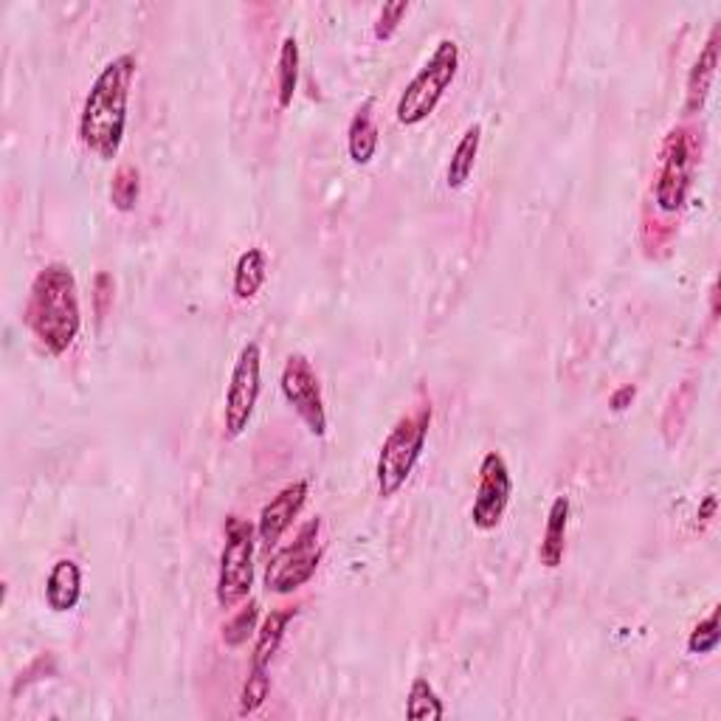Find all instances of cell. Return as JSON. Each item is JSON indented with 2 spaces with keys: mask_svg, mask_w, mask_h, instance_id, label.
I'll list each match as a JSON object with an SVG mask.
<instances>
[{
  "mask_svg": "<svg viewBox=\"0 0 721 721\" xmlns=\"http://www.w3.org/2000/svg\"><path fill=\"white\" fill-rule=\"evenodd\" d=\"M459 71V45L454 40H440L426 65L412 77L406 91L398 99V122L404 128H417L437 111L440 99L454 85Z\"/></svg>",
  "mask_w": 721,
  "mask_h": 721,
  "instance_id": "obj_4",
  "label": "cell"
},
{
  "mask_svg": "<svg viewBox=\"0 0 721 721\" xmlns=\"http://www.w3.org/2000/svg\"><path fill=\"white\" fill-rule=\"evenodd\" d=\"M271 693V679H268V668H251L248 679L243 684V693H240V715L257 713L260 708L265 704Z\"/></svg>",
  "mask_w": 721,
  "mask_h": 721,
  "instance_id": "obj_23",
  "label": "cell"
},
{
  "mask_svg": "<svg viewBox=\"0 0 721 721\" xmlns=\"http://www.w3.org/2000/svg\"><path fill=\"white\" fill-rule=\"evenodd\" d=\"M280 386L287 406L299 415V420L305 423L307 431H311L313 437L327 435V409H324L322 384H318L316 369H313V364L305 355L296 353L285 360Z\"/></svg>",
  "mask_w": 721,
  "mask_h": 721,
  "instance_id": "obj_8",
  "label": "cell"
},
{
  "mask_svg": "<svg viewBox=\"0 0 721 721\" xmlns=\"http://www.w3.org/2000/svg\"><path fill=\"white\" fill-rule=\"evenodd\" d=\"M428 426H431V404H423L389 428L378 454V468H375L380 499H392L409 483L417 459L426 448Z\"/></svg>",
  "mask_w": 721,
  "mask_h": 721,
  "instance_id": "obj_3",
  "label": "cell"
},
{
  "mask_svg": "<svg viewBox=\"0 0 721 721\" xmlns=\"http://www.w3.org/2000/svg\"><path fill=\"white\" fill-rule=\"evenodd\" d=\"M406 715L412 721H440L446 715L443 699L437 697L435 684L428 682L426 677H417L409 688L406 697Z\"/></svg>",
  "mask_w": 721,
  "mask_h": 721,
  "instance_id": "obj_19",
  "label": "cell"
},
{
  "mask_svg": "<svg viewBox=\"0 0 721 721\" xmlns=\"http://www.w3.org/2000/svg\"><path fill=\"white\" fill-rule=\"evenodd\" d=\"M23 322L49 355H65L82 331L80 287L65 263H51L29 287Z\"/></svg>",
  "mask_w": 721,
  "mask_h": 721,
  "instance_id": "obj_1",
  "label": "cell"
},
{
  "mask_svg": "<svg viewBox=\"0 0 721 721\" xmlns=\"http://www.w3.org/2000/svg\"><path fill=\"white\" fill-rule=\"evenodd\" d=\"M113 296V280L108 274H99L97 276V311L99 316H104L108 313V299Z\"/></svg>",
  "mask_w": 721,
  "mask_h": 721,
  "instance_id": "obj_26",
  "label": "cell"
},
{
  "mask_svg": "<svg viewBox=\"0 0 721 721\" xmlns=\"http://www.w3.org/2000/svg\"><path fill=\"white\" fill-rule=\"evenodd\" d=\"M260 389H263V349L257 342H248L240 349L226 386V406H223L226 437H240L248 428L257 409Z\"/></svg>",
  "mask_w": 721,
  "mask_h": 721,
  "instance_id": "obj_6",
  "label": "cell"
},
{
  "mask_svg": "<svg viewBox=\"0 0 721 721\" xmlns=\"http://www.w3.org/2000/svg\"><path fill=\"white\" fill-rule=\"evenodd\" d=\"M257 620H260V606L251 600L248 606H243V609H240L226 626H223V642H226L229 648L245 646L248 637L257 631Z\"/></svg>",
  "mask_w": 721,
  "mask_h": 721,
  "instance_id": "obj_22",
  "label": "cell"
},
{
  "mask_svg": "<svg viewBox=\"0 0 721 721\" xmlns=\"http://www.w3.org/2000/svg\"><path fill=\"white\" fill-rule=\"evenodd\" d=\"M378 144H380V135H378V128H375L373 102H367L364 108L355 111L353 122H349V130H347L349 159H353L358 166L369 164V161L375 159V153H378Z\"/></svg>",
  "mask_w": 721,
  "mask_h": 721,
  "instance_id": "obj_15",
  "label": "cell"
},
{
  "mask_svg": "<svg viewBox=\"0 0 721 721\" xmlns=\"http://www.w3.org/2000/svg\"><path fill=\"white\" fill-rule=\"evenodd\" d=\"M141 192V175L133 164H122L113 175L111 184V203L119 212H133L135 201Z\"/></svg>",
  "mask_w": 721,
  "mask_h": 721,
  "instance_id": "obj_21",
  "label": "cell"
},
{
  "mask_svg": "<svg viewBox=\"0 0 721 721\" xmlns=\"http://www.w3.org/2000/svg\"><path fill=\"white\" fill-rule=\"evenodd\" d=\"M713 514H715V496H708L702 508H699V519L710 521V519H713Z\"/></svg>",
  "mask_w": 721,
  "mask_h": 721,
  "instance_id": "obj_28",
  "label": "cell"
},
{
  "mask_svg": "<svg viewBox=\"0 0 721 721\" xmlns=\"http://www.w3.org/2000/svg\"><path fill=\"white\" fill-rule=\"evenodd\" d=\"M296 609H276L271 611L265 623L260 626L257 642H254V654H251V668H268L274 654L280 651L282 637H285L287 623L294 620Z\"/></svg>",
  "mask_w": 721,
  "mask_h": 721,
  "instance_id": "obj_18",
  "label": "cell"
},
{
  "mask_svg": "<svg viewBox=\"0 0 721 721\" xmlns=\"http://www.w3.org/2000/svg\"><path fill=\"white\" fill-rule=\"evenodd\" d=\"M719 648V609L710 611V618L702 620L688 637V651L691 654H710Z\"/></svg>",
  "mask_w": 721,
  "mask_h": 721,
  "instance_id": "obj_24",
  "label": "cell"
},
{
  "mask_svg": "<svg viewBox=\"0 0 721 721\" xmlns=\"http://www.w3.org/2000/svg\"><path fill=\"white\" fill-rule=\"evenodd\" d=\"M251 587H254V527L240 516H229L226 545L221 552V572H217L221 609H234L243 603Z\"/></svg>",
  "mask_w": 721,
  "mask_h": 721,
  "instance_id": "obj_5",
  "label": "cell"
},
{
  "mask_svg": "<svg viewBox=\"0 0 721 721\" xmlns=\"http://www.w3.org/2000/svg\"><path fill=\"white\" fill-rule=\"evenodd\" d=\"M82 598V569L80 563L71 558H60L51 567L49 578H45V603L51 611L62 615V611L77 609Z\"/></svg>",
  "mask_w": 721,
  "mask_h": 721,
  "instance_id": "obj_12",
  "label": "cell"
},
{
  "mask_svg": "<svg viewBox=\"0 0 721 721\" xmlns=\"http://www.w3.org/2000/svg\"><path fill=\"white\" fill-rule=\"evenodd\" d=\"M629 400H634V386H623V389L615 392V395H611V409L623 412L626 406H629Z\"/></svg>",
  "mask_w": 721,
  "mask_h": 721,
  "instance_id": "obj_27",
  "label": "cell"
},
{
  "mask_svg": "<svg viewBox=\"0 0 721 721\" xmlns=\"http://www.w3.org/2000/svg\"><path fill=\"white\" fill-rule=\"evenodd\" d=\"M318 532H322V521L311 519L299 530L296 541L282 547V550L271 558L268 569H265V587H268V592L291 595L311 581L318 569V561H322Z\"/></svg>",
  "mask_w": 721,
  "mask_h": 721,
  "instance_id": "obj_7",
  "label": "cell"
},
{
  "mask_svg": "<svg viewBox=\"0 0 721 721\" xmlns=\"http://www.w3.org/2000/svg\"><path fill=\"white\" fill-rule=\"evenodd\" d=\"M296 82H299V43L296 38L282 40L280 49V108H291L294 104Z\"/></svg>",
  "mask_w": 721,
  "mask_h": 721,
  "instance_id": "obj_20",
  "label": "cell"
},
{
  "mask_svg": "<svg viewBox=\"0 0 721 721\" xmlns=\"http://www.w3.org/2000/svg\"><path fill=\"white\" fill-rule=\"evenodd\" d=\"M135 71H139V60L133 54H119L99 71L82 104L80 139L102 161H113L122 150Z\"/></svg>",
  "mask_w": 721,
  "mask_h": 721,
  "instance_id": "obj_2",
  "label": "cell"
},
{
  "mask_svg": "<svg viewBox=\"0 0 721 721\" xmlns=\"http://www.w3.org/2000/svg\"><path fill=\"white\" fill-rule=\"evenodd\" d=\"M305 501H307L305 479H296V483L285 485V488H282L280 494L268 501V505H265L263 514H260V521H257L260 541H263L265 547H274L276 541L285 536L287 527L294 525L296 516L302 514Z\"/></svg>",
  "mask_w": 721,
  "mask_h": 721,
  "instance_id": "obj_11",
  "label": "cell"
},
{
  "mask_svg": "<svg viewBox=\"0 0 721 721\" xmlns=\"http://www.w3.org/2000/svg\"><path fill=\"white\" fill-rule=\"evenodd\" d=\"M715 68H719V26L710 31L708 43H704L702 54L693 62L691 74H688V113H699L708 102V93L713 88Z\"/></svg>",
  "mask_w": 721,
  "mask_h": 721,
  "instance_id": "obj_13",
  "label": "cell"
},
{
  "mask_svg": "<svg viewBox=\"0 0 721 721\" xmlns=\"http://www.w3.org/2000/svg\"><path fill=\"white\" fill-rule=\"evenodd\" d=\"M409 14V0H395V3H386L378 14V23H375V38L378 40H392L395 31L400 29L404 18Z\"/></svg>",
  "mask_w": 721,
  "mask_h": 721,
  "instance_id": "obj_25",
  "label": "cell"
},
{
  "mask_svg": "<svg viewBox=\"0 0 721 721\" xmlns=\"http://www.w3.org/2000/svg\"><path fill=\"white\" fill-rule=\"evenodd\" d=\"M265 276H268V257H265L263 248H245L240 254L237 265H234V296L240 302H251L260 294V287L265 285Z\"/></svg>",
  "mask_w": 721,
  "mask_h": 721,
  "instance_id": "obj_16",
  "label": "cell"
},
{
  "mask_svg": "<svg viewBox=\"0 0 721 721\" xmlns=\"http://www.w3.org/2000/svg\"><path fill=\"white\" fill-rule=\"evenodd\" d=\"M510 494H514V479H510L508 459L501 457L499 451H488L483 457V465H479V485L471 505L474 527L485 532L496 530L505 519Z\"/></svg>",
  "mask_w": 721,
  "mask_h": 721,
  "instance_id": "obj_10",
  "label": "cell"
},
{
  "mask_svg": "<svg viewBox=\"0 0 721 721\" xmlns=\"http://www.w3.org/2000/svg\"><path fill=\"white\" fill-rule=\"evenodd\" d=\"M479 144H483V124H471V128L463 133V139L457 141L451 161H448V172H446L448 190H463V186L468 184L474 164H477Z\"/></svg>",
  "mask_w": 721,
  "mask_h": 721,
  "instance_id": "obj_17",
  "label": "cell"
},
{
  "mask_svg": "<svg viewBox=\"0 0 721 721\" xmlns=\"http://www.w3.org/2000/svg\"><path fill=\"white\" fill-rule=\"evenodd\" d=\"M693 175V150L688 130L677 128L668 133L662 144V166L657 175V206L662 212L673 214L684 206L688 192H691Z\"/></svg>",
  "mask_w": 721,
  "mask_h": 721,
  "instance_id": "obj_9",
  "label": "cell"
},
{
  "mask_svg": "<svg viewBox=\"0 0 721 721\" xmlns=\"http://www.w3.org/2000/svg\"><path fill=\"white\" fill-rule=\"evenodd\" d=\"M567 527H569V499L567 496H556L547 514L545 536H541V547H538V558L547 569H558L563 563V552H567Z\"/></svg>",
  "mask_w": 721,
  "mask_h": 721,
  "instance_id": "obj_14",
  "label": "cell"
}]
</instances>
